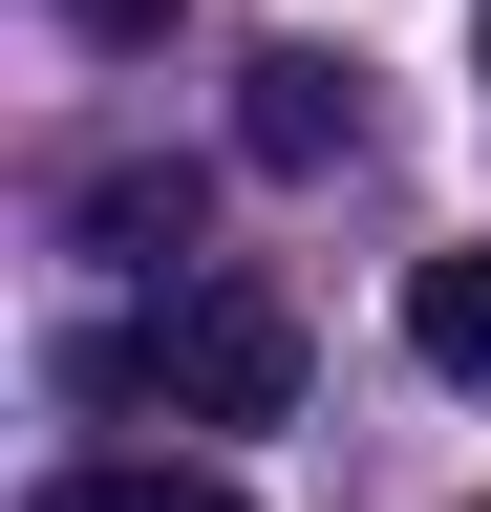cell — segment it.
Returning <instances> with one entry per match:
<instances>
[{
    "label": "cell",
    "mask_w": 491,
    "mask_h": 512,
    "mask_svg": "<svg viewBox=\"0 0 491 512\" xmlns=\"http://www.w3.org/2000/svg\"><path fill=\"white\" fill-rule=\"evenodd\" d=\"M43 512H257V491L193 448H86V470H43Z\"/></svg>",
    "instance_id": "obj_3"
},
{
    "label": "cell",
    "mask_w": 491,
    "mask_h": 512,
    "mask_svg": "<svg viewBox=\"0 0 491 512\" xmlns=\"http://www.w3.org/2000/svg\"><path fill=\"white\" fill-rule=\"evenodd\" d=\"M470 512H491V491H470Z\"/></svg>",
    "instance_id": "obj_8"
},
{
    "label": "cell",
    "mask_w": 491,
    "mask_h": 512,
    "mask_svg": "<svg viewBox=\"0 0 491 512\" xmlns=\"http://www.w3.org/2000/svg\"><path fill=\"white\" fill-rule=\"evenodd\" d=\"M406 342H427V384H491V235L406 278Z\"/></svg>",
    "instance_id": "obj_4"
},
{
    "label": "cell",
    "mask_w": 491,
    "mask_h": 512,
    "mask_svg": "<svg viewBox=\"0 0 491 512\" xmlns=\"http://www.w3.org/2000/svg\"><path fill=\"white\" fill-rule=\"evenodd\" d=\"M470 86H491V43H470Z\"/></svg>",
    "instance_id": "obj_7"
},
{
    "label": "cell",
    "mask_w": 491,
    "mask_h": 512,
    "mask_svg": "<svg viewBox=\"0 0 491 512\" xmlns=\"http://www.w3.org/2000/svg\"><path fill=\"white\" fill-rule=\"evenodd\" d=\"M235 150H257V171H342V150H363V64H342V43H257Z\"/></svg>",
    "instance_id": "obj_2"
},
{
    "label": "cell",
    "mask_w": 491,
    "mask_h": 512,
    "mask_svg": "<svg viewBox=\"0 0 491 512\" xmlns=\"http://www.w3.org/2000/svg\"><path fill=\"white\" fill-rule=\"evenodd\" d=\"M86 235H107V256H193V192H171V171H107Z\"/></svg>",
    "instance_id": "obj_5"
},
{
    "label": "cell",
    "mask_w": 491,
    "mask_h": 512,
    "mask_svg": "<svg viewBox=\"0 0 491 512\" xmlns=\"http://www.w3.org/2000/svg\"><path fill=\"white\" fill-rule=\"evenodd\" d=\"M299 299L278 278H171L129 342H65V384H107V406H171V427H278L299 406Z\"/></svg>",
    "instance_id": "obj_1"
},
{
    "label": "cell",
    "mask_w": 491,
    "mask_h": 512,
    "mask_svg": "<svg viewBox=\"0 0 491 512\" xmlns=\"http://www.w3.org/2000/svg\"><path fill=\"white\" fill-rule=\"evenodd\" d=\"M65 22H86V43H171V0H65Z\"/></svg>",
    "instance_id": "obj_6"
}]
</instances>
